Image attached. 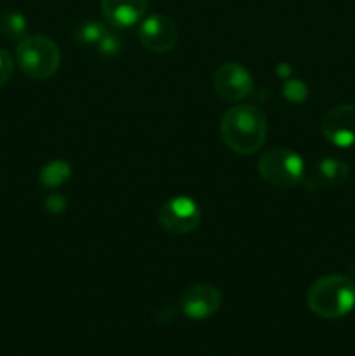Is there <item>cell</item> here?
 <instances>
[{
    "label": "cell",
    "mask_w": 355,
    "mask_h": 356,
    "mask_svg": "<svg viewBox=\"0 0 355 356\" xmlns=\"http://www.w3.org/2000/svg\"><path fill=\"white\" fill-rule=\"evenodd\" d=\"M223 296L214 285L197 284L188 287L180 298V308L183 315L194 320H204L214 315L221 308Z\"/></svg>",
    "instance_id": "9c48e42d"
},
{
    "label": "cell",
    "mask_w": 355,
    "mask_h": 356,
    "mask_svg": "<svg viewBox=\"0 0 355 356\" xmlns=\"http://www.w3.org/2000/svg\"><path fill=\"white\" fill-rule=\"evenodd\" d=\"M306 305L320 318L336 320L355 306V284L345 275H324L310 285Z\"/></svg>",
    "instance_id": "7a4b0ae2"
},
{
    "label": "cell",
    "mask_w": 355,
    "mask_h": 356,
    "mask_svg": "<svg viewBox=\"0 0 355 356\" xmlns=\"http://www.w3.org/2000/svg\"><path fill=\"white\" fill-rule=\"evenodd\" d=\"M347 163L338 159H324L317 162L310 170V176L305 179L308 190H320V188H336L348 179Z\"/></svg>",
    "instance_id": "8fae6325"
},
{
    "label": "cell",
    "mask_w": 355,
    "mask_h": 356,
    "mask_svg": "<svg viewBox=\"0 0 355 356\" xmlns=\"http://www.w3.org/2000/svg\"><path fill=\"white\" fill-rule=\"evenodd\" d=\"M96 45H97V51H100L101 54L115 56L118 51H120L122 42L118 40L117 35H113V33H110V31H106V33H104V37L101 38V40L97 42Z\"/></svg>",
    "instance_id": "2e32d148"
},
{
    "label": "cell",
    "mask_w": 355,
    "mask_h": 356,
    "mask_svg": "<svg viewBox=\"0 0 355 356\" xmlns=\"http://www.w3.org/2000/svg\"><path fill=\"white\" fill-rule=\"evenodd\" d=\"M322 136L338 148L355 146V104H338L331 108L320 124Z\"/></svg>",
    "instance_id": "ba28073f"
},
{
    "label": "cell",
    "mask_w": 355,
    "mask_h": 356,
    "mask_svg": "<svg viewBox=\"0 0 355 356\" xmlns=\"http://www.w3.org/2000/svg\"><path fill=\"white\" fill-rule=\"evenodd\" d=\"M202 212L197 202L188 197H176L164 202L159 211V222L173 235H188L200 225Z\"/></svg>",
    "instance_id": "5b68a950"
},
{
    "label": "cell",
    "mask_w": 355,
    "mask_h": 356,
    "mask_svg": "<svg viewBox=\"0 0 355 356\" xmlns=\"http://www.w3.org/2000/svg\"><path fill=\"white\" fill-rule=\"evenodd\" d=\"M26 17L14 9H6L0 13V31L10 40H23L26 37Z\"/></svg>",
    "instance_id": "7c38bea8"
},
{
    "label": "cell",
    "mask_w": 355,
    "mask_h": 356,
    "mask_svg": "<svg viewBox=\"0 0 355 356\" xmlns=\"http://www.w3.org/2000/svg\"><path fill=\"white\" fill-rule=\"evenodd\" d=\"M150 0H101L104 19L113 28H129L145 16Z\"/></svg>",
    "instance_id": "30bf717a"
},
{
    "label": "cell",
    "mask_w": 355,
    "mask_h": 356,
    "mask_svg": "<svg viewBox=\"0 0 355 356\" xmlns=\"http://www.w3.org/2000/svg\"><path fill=\"white\" fill-rule=\"evenodd\" d=\"M70 176H72V167H70V163L63 162V160H54V162H49L42 167L40 174H38V179H40V183L45 188H58L65 181H68Z\"/></svg>",
    "instance_id": "4fadbf2b"
},
{
    "label": "cell",
    "mask_w": 355,
    "mask_h": 356,
    "mask_svg": "<svg viewBox=\"0 0 355 356\" xmlns=\"http://www.w3.org/2000/svg\"><path fill=\"white\" fill-rule=\"evenodd\" d=\"M16 59L24 75L33 80H47L58 72L61 52L47 35H30L17 45Z\"/></svg>",
    "instance_id": "3957f363"
},
{
    "label": "cell",
    "mask_w": 355,
    "mask_h": 356,
    "mask_svg": "<svg viewBox=\"0 0 355 356\" xmlns=\"http://www.w3.org/2000/svg\"><path fill=\"white\" fill-rule=\"evenodd\" d=\"M212 86H214L216 94L230 103L246 99L254 89L251 73L237 63H225L219 66L212 76Z\"/></svg>",
    "instance_id": "8992f818"
},
{
    "label": "cell",
    "mask_w": 355,
    "mask_h": 356,
    "mask_svg": "<svg viewBox=\"0 0 355 356\" xmlns=\"http://www.w3.org/2000/svg\"><path fill=\"white\" fill-rule=\"evenodd\" d=\"M306 94H308V89L299 80H287L284 83V96L289 101H292V103H301V101H305Z\"/></svg>",
    "instance_id": "9a60e30c"
},
{
    "label": "cell",
    "mask_w": 355,
    "mask_h": 356,
    "mask_svg": "<svg viewBox=\"0 0 355 356\" xmlns=\"http://www.w3.org/2000/svg\"><path fill=\"white\" fill-rule=\"evenodd\" d=\"M258 172L267 183L278 190H289L301 183L305 177V165L298 153L287 148H270L260 156Z\"/></svg>",
    "instance_id": "277c9868"
},
{
    "label": "cell",
    "mask_w": 355,
    "mask_h": 356,
    "mask_svg": "<svg viewBox=\"0 0 355 356\" xmlns=\"http://www.w3.org/2000/svg\"><path fill=\"white\" fill-rule=\"evenodd\" d=\"M14 63L13 58H10L9 52L6 49H0V87L6 86L9 82L10 75H13Z\"/></svg>",
    "instance_id": "e0dca14e"
},
{
    "label": "cell",
    "mask_w": 355,
    "mask_h": 356,
    "mask_svg": "<svg viewBox=\"0 0 355 356\" xmlns=\"http://www.w3.org/2000/svg\"><path fill=\"white\" fill-rule=\"evenodd\" d=\"M45 209H47L49 212H52V214H59V212H63L66 209L65 197L56 193L51 195V197H47V200H45Z\"/></svg>",
    "instance_id": "ac0fdd59"
},
{
    "label": "cell",
    "mask_w": 355,
    "mask_h": 356,
    "mask_svg": "<svg viewBox=\"0 0 355 356\" xmlns=\"http://www.w3.org/2000/svg\"><path fill=\"white\" fill-rule=\"evenodd\" d=\"M219 132L232 152L239 155H253L267 139V118L256 106L239 104L223 115Z\"/></svg>",
    "instance_id": "6da1fadb"
},
{
    "label": "cell",
    "mask_w": 355,
    "mask_h": 356,
    "mask_svg": "<svg viewBox=\"0 0 355 356\" xmlns=\"http://www.w3.org/2000/svg\"><path fill=\"white\" fill-rule=\"evenodd\" d=\"M106 28L100 21H86L75 30V40L84 45H96L106 33Z\"/></svg>",
    "instance_id": "5bb4252c"
},
{
    "label": "cell",
    "mask_w": 355,
    "mask_h": 356,
    "mask_svg": "<svg viewBox=\"0 0 355 356\" xmlns=\"http://www.w3.org/2000/svg\"><path fill=\"white\" fill-rule=\"evenodd\" d=\"M138 37L143 47L157 54H164L173 51L174 45L178 44L180 31L173 17L166 14H153L143 21L138 30Z\"/></svg>",
    "instance_id": "52a82bcc"
}]
</instances>
